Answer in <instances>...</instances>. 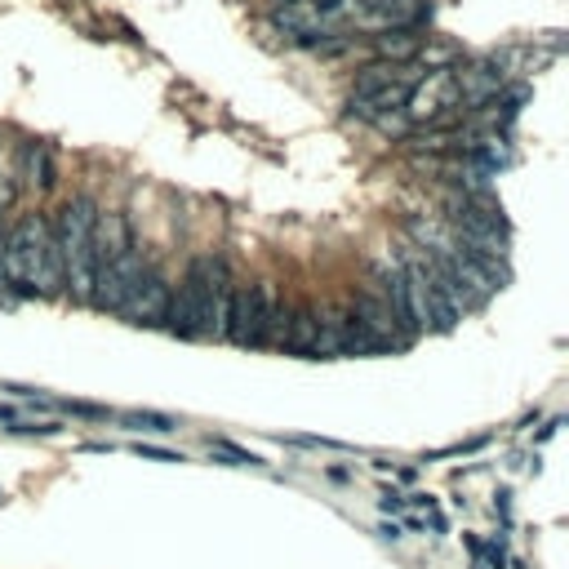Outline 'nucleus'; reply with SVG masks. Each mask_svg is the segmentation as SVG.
<instances>
[{
  "label": "nucleus",
  "mask_w": 569,
  "mask_h": 569,
  "mask_svg": "<svg viewBox=\"0 0 569 569\" xmlns=\"http://www.w3.org/2000/svg\"><path fill=\"white\" fill-rule=\"evenodd\" d=\"M13 187L22 192H49L58 178H54V151L49 142H22L18 147V160H13Z\"/></svg>",
  "instance_id": "obj_7"
},
{
  "label": "nucleus",
  "mask_w": 569,
  "mask_h": 569,
  "mask_svg": "<svg viewBox=\"0 0 569 569\" xmlns=\"http://www.w3.org/2000/svg\"><path fill=\"white\" fill-rule=\"evenodd\" d=\"M94 223H99V201L94 196H72L54 214V245L63 254V285L72 289L76 303H94V276H99V254H94Z\"/></svg>",
  "instance_id": "obj_3"
},
{
  "label": "nucleus",
  "mask_w": 569,
  "mask_h": 569,
  "mask_svg": "<svg viewBox=\"0 0 569 569\" xmlns=\"http://www.w3.org/2000/svg\"><path fill=\"white\" fill-rule=\"evenodd\" d=\"M210 450H214V454H219V458H231L236 467H249V462H258V458H254V454H245V450H236V445H228V441H214Z\"/></svg>",
  "instance_id": "obj_11"
},
{
  "label": "nucleus",
  "mask_w": 569,
  "mask_h": 569,
  "mask_svg": "<svg viewBox=\"0 0 569 569\" xmlns=\"http://www.w3.org/2000/svg\"><path fill=\"white\" fill-rule=\"evenodd\" d=\"M169 294H174V285H169L160 272H147V276H142V285L134 289V298L120 307V316H125L129 325H165Z\"/></svg>",
  "instance_id": "obj_6"
},
{
  "label": "nucleus",
  "mask_w": 569,
  "mask_h": 569,
  "mask_svg": "<svg viewBox=\"0 0 569 569\" xmlns=\"http://www.w3.org/2000/svg\"><path fill=\"white\" fill-rule=\"evenodd\" d=\"M147 272H151V267L142 263L138 249L120 254V258H112V263H99V276H94V303H90V307H103V312H116V316H120V307L134 298V289L142 285Z\"/></svg>",
  "instance_id": "obj_5"
},
{
  "label": "nucleus",
  "mask_w": 569,
  "mask_h": 569,
  "mask_svg": "<svg viewBox=\"0 0 569 569\" xmlns=\"http://www.w3.org/2000/svg\"><path fill=\"white\" fill-rule=\"evenodd\" d=\"M285 316H289V307L280 303L272 280H263L254 289L236 285L228 312V339L240 342V347H276L280 330H285Z\"/></svg>",
  "instance_id": "obj_4"
},
{
  "label": "nucleus",
  "mask_w": 569,
  "mask_h": 569,
  "mask_svg": "<svg viewBox=\"0 0 569 569\" xmlns=\"http://www.w3.org/2000/svg\"><path fill=\"white\" fill-rule=\"evenodd\" d=\"M316 339H321V312H316V307H289L276 347L298 351V356H312V351H316Z\"/></svg>",
  "instance_id": "obj_10"
},
{
  "label": "nucleus",
  "mask_w": 569,
  "mask_h": 569,
  "mask_svg": "<svg viewBox=\"0 0 569 569\" xmlns=\"http://www.w3.org/2000/svg\"><path fill=\"white\" fill-rule=\"evenodd\" d=\"M22 289V294H58L63 289V254L54 245L49 219L27 214L13 223L0 249V289Z\"/></svg>",
  "instance_id": "obj_2"
},
{
  "label": "nucleus",
  "mask_w": 569,
  "mask_h": 569,
  "mask_svg": "<svg viewBox=\"0 0 569 569\" xmlns=\"http://www.w3.org/2000/svg\"><path fill=\"white\" fill-rule=\"evenodd\" d=\"M427 27H392V31H374L369 36V49L378 63H414L427 45Z\"/></svg>",
  "instance_id": "obj_8"
},
{
  "label": "nucleus",
  "mask_w": 569,
  "mask_h": 569,
  "mask_svg": "<svg viewBox=\"0 0 569 569\" xmlns=\"http://www.w3.org/2000/svg\"><path fill=\"white\" fill-rule=\"evenodd\" d=\"M134 249V231H129V219L120 210H99V223H94V254L99 263H112L120 254Z\"/></svg>",
  "instance_id": "obj_9"
},
{
  "label": "nucleus",
  "mask_w": 569,
  "mask_h": 569,
  "mask_svg": "<svg viewBox=\"0 0 569 569\" xmlns=\"http://www.w3.org/2000/svg\"><path fill=\"white\" fill-rule=\"evenodd\" d=\"M231 294H236V280L228 272V258L201 254V258H192L183 285L169 294L165 325L178 339H228Z\"/></svg>",
  "instance_id": "obj_1"
},
{
  "label": "nucleus",
  "mask_w": 569,
  "mask_h": 569,
  "mask_svg": "<svg viewBox=\"0 0 569 569\" xmlns=\"http://www.w3.org/2000/svg\"><path fill=\"white\" fill-rule=\"evenodd\" d=\"M4 236H9V228H4V219H0V249H4Z\"/></svg>",
  "instance_id": "obj_12"
}]
</instances>
